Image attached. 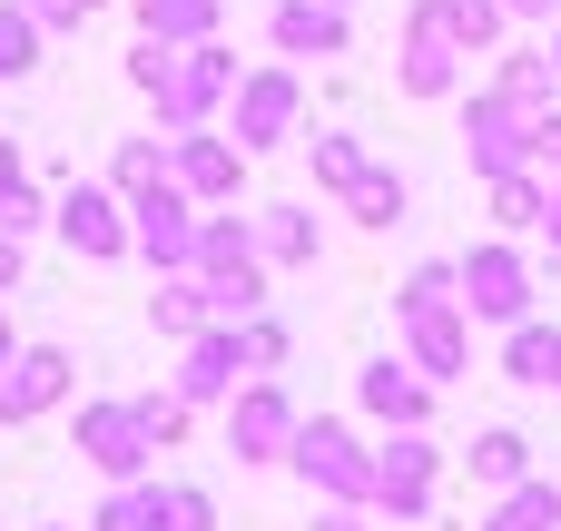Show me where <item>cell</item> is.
<instances>
[{
  "instance_id": "cell-42",
  "label": "cell",
  "mask_w": 561,
  "mask_h": 531,
  "mask_svg": "<svg viewBox=\"0 0 561 531\" xmlns=\"http://www.w3.org/2000/svg\"><path fill=\"white\" fill-rule=\"evenodd\" d=\"M20 276H30V256H20V236H0V296H20Z\"/></svg>"
},
{
  "instance_id": "cell-44",
  "label": "cell",
  "mask_w": 561,
  "mask_h": 531,
  "mask_svg": "<svg viewBox=\"0 0 561 531\" xmlns=\"http://www.w3.org/2000/svg\"><path fill=\"white\" fill-rule=\"evenodd\" d=\"M503 10H513L523 30H542V20H561V0H503Z\"/></svg>"
},
{
  "instance_id": "cell-35",
  "label": "cell",
  "mask_w": 561,
  "mask_h": 531,
  "mask_svg": "<svg viewBox=\"0 0 561 531\" xmlns=\"http://www.w3.org/2000/svg\"><path fill=\"white\" fill-rule=\"evenodd\" d=\"M128 404H138V424H148V443H158V453H178V443L197 434V404H178L168 384H158V394H128Z\"/></svg>"
},
{
  "instance_id": "cell-20",
  "label": "cell",
  "mask_w": 561,
  "mask_h": 531,
  "mask_svg": "<svg viewBox=\"0 0 561 531\" xmlns=\"http://www.w3.org/2000/svg\"><path fill=\"white\" fill-rule=\"evenodd\" d=\"M138 39L158 49H197V39H227V0H128Z\"/></svg>"
},
{
  "instance_id": "cell-30",
  "label": "cell",
  "mask_w": 561,
  "mask_h": 531,
  "mask_svg": "<svg viewBox=\"0 0 561 531\" xmlns=\"http://www.w3.org/2000/svg\"><path fill=\"white\" fill-rule=\"evenodd\" d=\"M444 30L463 39V59H483V49L513 39V10H503V0H444Z\"/></svg>"
},
{
  "instance_id": "cell-8",
  "label": "cell",
  "mask_w": 561,
  "mask_h": 531,
  "mask_svg": "<svg viewBox=\"0 0 561 531\" xmlns=\"http://www.w3.org/2000/svg\"><path fill=\"white\" fill-rule=\"evenodd\" d=\"M394 89L404 99H463V39L444 30V0H414L404 10V49H394Z\"/></svg>"
},
{
  "instance_id": "cell-19",
  "label": "cell",
  "mask_w": 561,
  "mask_h": 531,
  "mask_svg": "<svg viewBox=\"0 0 561 531\" xmlns=\"http://www.w3.org/2000/svg\"><path fill=\"white\" fill-rule=\"evenodd\" d=\"M237 266H266V256H256V217H247V207H197V256H187V276L217 286V276H237ZM266 276H276V266H266Z\"/></svg>"
},
{
  "instance_id": "cell-6",
  "label": "cell",
  "mask_w": 561,
  "mask_h": 531,
  "mask_svg": "<svg viewBox=\"0 0 561 531\" xmlns=\"http://www.w3.org/2000/svg\"><path fill=\"white\" fill-rule=\"evenodd\" d=\"M49 227H59V246H69L79 266H118V256H128V197H118L108 177H69V187L49 197Z\"/></svg>"
},
{
  "instance_id": "cell-28",
  "label": "cell",
  "mask_w": 561,
  "mask_h": 531,
  "mask_svg": "<svg viewBox=\"0 0 561 531\" xmlns=\"http://www.w3.org/2000/svg\"><path fill=\"white\" fill-rule=\"evenodd\" d=\"M483 89H503L513 108H552V99H561V69H552V49L523 39V49H503V69H493Z\"/></svg>"
},
{
  "instance_id": "cell-40",
  "label": "cell",
  "mask_w": 561,
  "mask_h": 531,
  "mask_svg": "<svg viewBox=\"0 0 561 531\" xmlns=\"http://www.w3.org/2000/svg\"><path fill=\"white\" fill-rule=\"evenodd\" d=\"M316 531H375L365 503H316Z\"/></svg>"
},
{
  "instance_id": "cell-22",
  "label": "cell",
  "mask_w": 561,
  "mask_h": 531,
  "mask_svg": "<svg viewBox=\"0 0 561 531\" xmlns=\"http://www.w3.org/2000/svg\"><path fill=\"white\" fill-rule=\"evenodd\" d=\"M463 473H473V493H513V483L533 473V434H523V424H483V434L463 443Z\"/></svg>"
},
{
  "instance_id": "cell-39",
  "label": "cell",
  "mask_w": 561,
  "mask_h": 531,
  "mask_svg": "<svg viewBox=\"0 0 561 531\" xmlns=\"http://www.w3.org/2000/svg\"><path fill=\"white\" fill-rule=\"evenodd\" d=\"M158 69H168V49H158V39H138V49H128V89L148 99V89H158Z\"/></svg>"
},
{
  "instance_id": "cell-25",
  "label": "cell",
  "mask_w": 561,
  "mask_h": 531,
  "mask_svg": "<svg viewBox=\"0 0 561 531\" xmlns=\"http://www.w3.org/2000/svg\"><path fill=\"white\" fill-rule=\"evenodd\" d=\"M296 148H306V168H316V197H345V187L365 177V158H375L355 128H306Z\"/></svg>"
},
{
  "instance_id": "cell-7",
  "label": "cell",
  "mask_w": 561,
  "mask_h": 531,
  "mask_svg": "<svg viewBox=\"0 0 561 531\" xmlns=\"http://www.w3.org/2000/svg\"><path fill=\"white\" fill-rule=\"evenodd\" d=\"M69 443H79V463H89L99 483H138V473L158 463V443H148V424H138V404H128V394L79 404V414H69Z\"/></svg>"
},
{
  "instance_id": "cell-36",
  "label": "cell",
  "mask_w": 561,
  "mask_h": 531,
  "mask_svg": "<svg viewBox=\"0 0 561 531\" xmlns=\"http://www.w3.org/2000/svg\"><path fill=\"white\" fill-rule=\"evenodd\" d=\"M39 227H49V197H39V177H30V168H20V177H0V236H20V246H30Z\"/></svg>"
},
{
  "instance_id": "cell-2",
  "label": "cell",
  "mask_w": 561,
  "mask_h": 531,
  "mask_svg": "<svg viewBox=\"0 0 561 531\" xmlns=\"http://www.w3.org/2000/svg\"><path fill=\"white\" fill-rule=\"evenodd\" d=\"M454 276H463V315H473V325H523V315H542V266H533L523 236H483V246H463Z\"/></svg>"
},
{
  "instance_id": "cell-21",
  "label": "cell",
  "mask_w": 561,
  "mask_h": 531,
  "mask_svg": "<svg viewBox=\"0 0 561 531\" xmlns=\"http://www.w3.org/2000/svg\"><path fill=\"white\" fill-rule=\"evenodd\" d=\"M503 384H523V394H561V325H542V315L503 325Z\"/></svg>"
},
{
  "instance_id": "cell-48",
  "label": "cell",
  "mask_w": 561,
  "mask_h": 531,
  "mask_svg": "<svg viewBox=\"0 0 561 531\" xmlns=\"http://www.w3.org/2000/svg\"><path fill=\"white\" fill-rule=\"evenodd\" d=\"M39 531H69V522H39Z\"/></svg>"
},
{
  "instance_id": "cell-34",
  "label": "cell",
  "mask_w": 561,
  "mask_h": 531,
  "mask_svg": "<svg viewBox=\"0 0 561 531\" xmlns=\"http://www.w3.org/2000/svg\"><path fill=\"white\" fill-rule=\"evenodd\" d=\"M237 355H247V374H286L296 325H286V315H247V325H237Z\"/></svg>"
},
{
  "instance_id": "cell-45",
  "label": "cell",
  "mask_w": 561,
  "mask_h": 531,
  "mask_svg": "<svg viewBox=\"0 0 561 531\" xmlns=\"http://www.w3.org/2000/svg\"><path fill=\"white\" fill-rule=\"evenodd\" d=\"M20 355V325H10V296H0V365Z\"/></svg>"
},
{
  "instance_id": "cell-10",
  "label": "cell",
  "mask_w": 561,
  "mask_h": 531,
  "mask_svg": "<svg viewBox=\"0 0 561 531\" xmlns=\"http://www.w3.org/2000/svg\"><path fill=\"white\" fill-rule=\"evenodd\" d=\"M296 424H306V404H296L276 374H247V384L227 394V453H237V463H286Z\"/></svg>"
},
{
  "instance_id": "cell-43",
  "label": "cell",
  "mask_w": 561,
  "mask_h": 531,
  "mask_svg": "<svg viewBox=\"0 0 561 531\" xmlns=\"http://www.w3.org/2000/svg\"><path fill=\"white\" fill-rule=\"evenodd\" d=\"M542 246H552V266H561V168H552V197H542Z\"/></svg>"
},
{
  "instance_id": "cell-29",
  "label": "cell",
  "mask_w": 561,
  "mask_h": 531,
  "mask_svg": "<svg viewBox=\"0 0 561 531\" xmlns=\"http://www.w3.org/2000/svg\"><path fill=\"white\" fill-rule=\"evenodd\" d=\"M434 305H463V276H454V256H424V266L394 286V325H404V315H434Z\"/></svg>"
},
{
  "instance_id": "cell-32",
  "label": "cell",
  "mask_w": 561,
  "mask_h": 531,
  "mask_svg": "<svg viewBox=\"0 0 561 531\" xmlns=\"http://www.w3.org/2000/svg\"><path fill=\"white\" fill-rule=\"evenodd\" d=\"M39 49H49V30H39L20 0H0V89H10V79H30V69H39Z\"/></svg>"
},
{
  "instance_id": "cell-49",
  "label": "cell",
  "mask_w": 561,
  "mask_h": 531,
  "mask_svg": "<svg viewBox=\"0 0 561 531\" xmlns=\"http://www.w3.org/2000/svg\"><path fill=\"white\" fill-rule=\"evenodd\" d=\"M335 10H355V0H335Z\"/></svg>"
},
{
  "instance_id": "cell-12",
  "label": "cell",
  "mask_w": 561,
  "mask_h": 531,
  "mask_svg": "<svg viewBox=\"0 0 561 531\" xmlns=\"http://www.w3.org/2000/svg\"><path fill=\"white\" fill-rule=\"evenodd\" d=\"M128 256H148L158 276H178V266L197 256V197H187L178 177H158V187L128 197Z\"/></svg>"
},
{
  "instance_id": "cell-46",
  "label": "cell",
  "mask_w": 561,
  "mask_h": 531,
  "mask_svg": "<svg viewBox=\"0 0 561 531\" xmlns=\"http://www.w3.org/2000/svg\"><path fill=\"white\" fill-rule=\"evenodd\" d=\"M542 49H552V69H561V20H552V39H542Z\"/></svg>"
},
{
  "instance_id": "cell-4",
  "label": "cell",
  "mask_w": 561,
  "mask_h": 531,
  "mask_svg": "<svg viewBox=\"0 0 561 531\" xmlns=\"http://www.w3.org/2000/svg\"><path fill=\"white\" fill-rule=\"evenodd\" d=\"M227 89H237V49L227 39H197V49H168L148 108H158V128H217Z\"/></svg>"
},
{
  "instance_id": "cell-13",
  "label": "cell",
  "mask_w": 561,
  "mask_h": 531,
  "mask_svg": "<svg viewBox=\"0 0 561 531\" xmlns=\"http://www.w3.org/2000/svg\"><path fill=\"white\" fill-rule=\"evenodd\" d=\"M69 384H79V365H69V345H20V355L0 365V424L20 434V424H39V414H59V404H69Z\"/></svg>"
},
{
  "instance_id": "cell-5",
  "label": "cell",
  "mask_w": 561,
  "mask_h": 531,
  "mask_svg": "<svg viewBox=\"0 0 561 531\" xmlns=\"http://www.w3.org/2000/svg\"><path fill=\"white\" fill-rule=\"evenodd\" d=\"M434 483H444L434 424H414V434H385V443H375V522L424 531V522H434Z\"/></svg>"
},
{
  "instance_id": "cell-17",
  "label": "cell",
  "mask_w": 561,
  "mask_h": 531,
  "mask_svg": "<svg viewBox=\"0 0 561 531\" xmlns=\"http://www.w3.org/2000/svg\"><path fill=\"white\" fill-rule=\"evenodd\" d=\"M237 384H247L237 325H207V335H187V345H178V374H168V394H178V404H227Z\"/></svg>"
},
{
  "instance_id": "cell-3",
  "label": "cell",
  "mask_w": 561,
  "mask_h": 531,
  "mask_svg": "<svg viewBox=\"0 0 561 531\" xmlns=\"http://www.w3.org/2000/svg\"><path fill=\"white\" fill-rule=\"evenodd\" d=\"M286 473H296L316 503H365V512H375V453H365V434H355L345 414H306L296 443H286Z\"/></svg>"
},
{
  "instance_id": "cell-33",
  "label": "cell",
  "mask_w": 561,
  "mask_h": 531,
  "mask_svg": "<svg viewBox=\"0 0 561 531\" xmlns=\"http://www.w3.org/2000/svg\"><path fill=\"white\" fill-rule=\"evenodd\" d=\"M168 177V138H118L108 148V187L118 197H138V187H158Z\"/></svg>"
},
{
  "instance_id": "cell-47",
  "label": "cell",
  "mask_w": 561,
  "mask_h": 531,
  "mask_svg": "<svg viewBox=\"0 0 561 531\" xmlns=\"http://www.w3.org/2000/svg\"><path fill=\"white\" fill-rule=\"evenodd\" d=\"M79 10H108V0H79Z\"/></svg>"
},
{
  "instance_id": "cell-26",
  "label": "cell",
  "mask_w": 561,
  "mask_h": 531,
  "mask_svg": "<svg viewBox=\"0 0 561 531\" xmlns=\"http://www.w3.org/2000/svg\"><path fill=\"white\" fill-rule=\"evenodd\" d=\"M148 325H158V345H187V335H207V276H158V296H148Z\"/></svg>"
},
{
  "instance_id": "cell-9",
  "label": "cell",
  "mask_w": 561,
  "mask_h": 531,
  "mask_svg": "<svg viewBox=\"0 0 561 531\" xmlns=\"http://www.w3.org/2000/svg\"><path fill=\"white\" fill-rule=\"evenodd\" d=\"M533 118H542V108H513L503 89H463V158H473V187L533 168Z\"/></svg>"
},
{
  "instance_id": "cell-1",
  "label": "cell",
  "mask_w": 561,
  "mask_h": 531,
  "mask_svg": "<svg viewBox=\"0 0 561 531\" xmlns=\"http://www.w3.org/2000/svg\"><path fill=\"white\" fill-rule=\"evenodd\" d=\"M227 138L247 148V158H276V148H296L306 138V69L296 59H256V69H237V89H227Z\"/></svg>"
},
{
  "instance_id": "cell-23",
  "label": "cell",
  "mask_w": 561,
  "mask_h": 531,
  "mask_svg": "<svg viewBox=\"0 0 561 531\" xmlns=\"http://www.w3.org/2000/svg\"><path fill=\"white\" fill-rule=\"evenodd\" d=\"M345 217H355L365 236H385V227H404V217H414V187H404V168H385V158H365V177L345 187Z\"/></svg>"
},
{
  "instance_id": "cell-16",
  "label": "cell",
  "mask_w": 561,
  "mask_h": 531,
  "mask_svg": "<svg viewBox=\"0 0 561 531\" xmlns=\"http://www.w3.org/2000/svg\"><path fill=\"white\" fill-rule=\"evenodd\" d=\"M266 49L276 59H345L355 49V10H335V0H276L266 10Z\"/></svg>"
},
{
  "instance_id": "cell-14",
  "label": "cell",
  "mask_w": 561,
  "mask_h": 531,
  "mask_svg": "<svg viewBox=\"0 0 561 531\" xmlns=\"http://www.w3.org/2000/svg\"><path fill=\"white\" fill-rule=\"evenodd\" d=\"M355 404H365V424H385V434L434 424V384H424L404 355H365V365H355Z\"/></svg>"
},
{
  "instance_id": "cell-18",
  "label": "cell",
  "mask_w": 561,
  "mask_h": 531,
  "mask_svg": "<svg viewBox=\"0 0 561 531\" xmlns=\"http://www.w3.org/2000/svg\"><path fill=\"white\" fill-rule=\"evenodd\" d=\"M256 256H266L276 276L316 266V256H325V217H316L306 197H276V207H256Z\"/></svg>"
},
{
  "instance_id": "cell-37",
  "label": "cell",
  "mask_w": 561,
  "mask_h": 531,
  "mask_svg": "<svg viewBox=\"0 0 561 531\" xmlns=\"http://www.w3.org/2000/svg\"><path fill=\"white\" fill-rule=\"evenodd\" d=\"M158 531H217V493L207 483H158Z\"/></svg>"
},
{
  "instance_id": "cell-31",
  "label": "cell",
  "mask_w": 561,
  "mask_h": 531,
  "mask_svg": "<svg viewBox=\"0 0 561 531\" xmlns=\"http://www.w3.org/2000/svg\"><path fill=\"white\" fill-rule=\"evenodd\" d=\"M89 531H158V473H138V483H108V503L89 512Z\"/></svg>"
},
{
  "instance_id": "cell-41",
  "label": "cell",
  "mask_w": 561,
  "mask_h": 531,
  "mask_svg": "<svg viewBox=\"0 0 561 531\" xmlns=\"http://www.w3.org/2000/svg\"><path fill=\"white\" fill-rule=\"evenodd\" d=\"M20 10H30V20H39V30H79V20H89V10H79V0H20Z\"/></svg>"
},
{
  "instance_id": "cell-24",
  "label": "cell",
  "mask_w": 561,
  "mask_h": 531,
  "mask_svg": "<svg viewBox=\"0 0 561 531\" xmlns=\"http://www.w3.org/2000/svg\"><path fill=\"white\" fill-rule=\"evenodd\" d=\"M542 197H552V177H542V168H513V177H483V207H493V236H542Z\"/></svg>"
},
{
  "instance_id": "cell-38",
  "label": "cell",
  "mask_w": 561,
  "mask_h": 531,
  "mask_svg": "<svg viewBox=\"0 0 561 531\" xmlns=\"http://www.w3.org/2000/svg\"><path fill=\"white\" fill-rule=\"evenodd\" d=\"M533 168H542V177L561 168V108H542V118H533Z\"/></svg>"
},
{
  "instance_id": "cell-11",
  "label": "cell",
  "mask_w": 561,
  "mask_h": 531,
  "mask_svg": "<svg viewBox=\"0 0 561 531\" xmlns=\"http://www.w3.org/2000/svg\"><path fill=\"white\" fill-rule=\"evenodd\" d=\"M247 148L227 138V128H168V177L197 197V207H237L247 197Z\"/></svg>"
},
{
  "instance_id": "cell-27",
  "label": "cell",
  "mask_w": 561,
  "mask_h": 531,
  "mask_svg": "<svg viewBox=\"0 0 561 531\" xmlns=\"http://www.w3.org/2000/svg\"><path fill=\"white\" fill-rule=\"evenodd\" d=\"M483 531H561V483H552V473H523L513 493H493Z\"/></svg>"
},
{
  "instance_id": "cell-15",
  "label": "cell",
  "mask_w": 561,
  "mask_h": 531,
  "mask_svg": "<svg viewBox=\"0 0 561 531\" xmlns=\"http://www.w3.org/2000/svg\"><path fill=\"white\" fill-rule=\"evenodd\" d=\"M404 365L444 394V384H463L473 374V315L463 305H434V315H404Z\"/></svg>"
}]
</instances>
